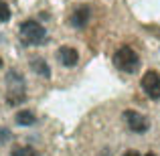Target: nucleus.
<instances>
[{"instance_id":"1","label":"nucleus","mask_w":160,"mask_h":156,"mask_svg":"<svg viewBox=\"0 0 160 156\" xmlns=\"http://www.w3.org/2000/svg\"><path fill=\"white\" fill-rule=\"evenodd\" d=\"M113 63L120 71H126V73H136L140 69V57L134 51L132 47H120L113 55Z\"/></svg>"},{"instance_id":"2","label":"nucleus","mask_w":160,"mask_h":156,"mask_svg":"<svg viewBox=\"0 0 160 156\" xmlns=\"http://www.w3.org/2000/svg\"><path fill=\"white\" fill-rule=\"evenodd\" d=\"M20 39L24 41L27 45H43L47 41V31L41 23L37 20H24L18 28Z\"/></svg>"},{"instance_id":"3","label":"nucleus","mask_w":160,"mask_h":156,"mask_svg":"<svg viewBox=\"0 0 160 156\" xmlns=\"http://www.w3.org/2000/svg\"><path fill=\"white\" fill-rule=\"evenodd\" d=\"M6 83H8V89H6L8 103L10 105L22 103L24 102V77L20 73H16V71H8Z\"/></svg>"},{"instance_id":"4","label":"nucleus","mask_w":160,"mask_h":156,"mask_svg":"<svg viewBox=\"0 0 160 156\" xmlns=\"http://www.w3.org/2000/svg\"><path fill=\"white\" fill-rule=\"evenodd\" d=\"M124 120H126V124H128V128L132 130V132H136V134H144V132H148V128H150L148 118L142 116V113L136 112V109H126Z\"/></svg>"},{"instance_id":"5","label":"nucleus","mask_w":160,"mask_h":156,"mask_svg":"<svg viewBox=\"0 0 160 156\" xmlns=\"http://www.w3.org/2000/svg\"><path fill=\"white\" fill-rule=\"evenodd\" d=\"M140 85L150 99H154V102L160 99V73H156V71H146Z\"/></svg>"},{"instance_id":"6","label":"nucleus","mask_w":160,"mask_h":156,"mask_svg":"<svg viewBox=\"0 0 160 156\" xmlns=\"http://www.w3.org/2000/svg\"><path fill=\"white\" fill-rule=\"evenodd\" d=\"M59 61L65 67H75L79 63V53L73 47H61L59 49Z\"/></svg>"},{"instance_id":"7","label":"nucleus","mask_w":160,"mask_h":156,"mask_svg":"<svg viewBox=\"0 0 160 156\" xmlns=\"http://www.w3.org/2000/svg\"><path fill=\"white\" fill-rule=\"evenodd\" d=\"M89 18H91L89 6H79L77 10L71 14V24H73L75 28H83L87 23H89Z\"/></svg>"},{"instance_id":"8","label":"nucleus","mask_w":160,"mask_h":156,"mask_svg":"<svg viewBox=\"0 0 160 156\" xmlns=\"http://www.w3.org/2000/svg\"><path fill=\"white\" fill-rule=\"evenodd\" d=\"M31 67L35 73H39L41 77H51V69H49L47 61H45L43 57H32L31 59Z\"/></svg>"},{"instance_id":"9","label":"nucleus","mask_w":160,"mask_h":156,"mask_svg":"<svg viewBox=\"0 0 160 156\" xmlns=\"http://www.w3.org/2000/svg\"><path fill=\"white\" fill-rule=\"evenodd\" d=\"M35 122H37L35 113L28 112V109H22V112L16 113V124H18V126H32Z\"/></svg>"},{"instance_id":"10","label":"nucleus","mask_w":160,"mask_h":156,"mask_svg":"<svg viewBox=\"0 0 160 156\" xmlns=\"http://www.w3.org/2000/svg\"><path fill=\"white\" fill-rule=\"evenodd\" d=\"M12 156H39V154H37V150L31 148V146H16V148L12 150Z\"/></svg>"},{"instance_id":"11","label":"nucleus","mask_w":160,"mask_h":156,"mask_svg":"<svg viewBox=\"0 0 160 156\" xmlns=\"http://www.w3.org/2000/svg\"><path fill=\"white\" fill-rule=\"evenodd\" d=\"M8 18H10V8H8V4L4 0H0V20L6 23Z\"/></svg>"},{"instance_id":"12","label":"nucleus","mask_w":160,"mask_h":156,"mask_svg":"<svg viewBox=\"0 0 160 156\" xmlns=\"http://www.w3.org/2000/svg\"><path fill=\"white\" fill-rule=\"evenodd\" d=\"M8 138H10V132L6 128H0V142H6Z\"/></svg>"},{"instance_id":"13","label":"nucleus","mask_w":160,"mask_h":156,"mask_svg":"<svg viewBox=\"0 0 160 156\" xmlns=\"http://www.w3.org/2000/svg\"><path fill=\"white\" fill-rule=\"evenodd\" d=\"M146 156H154V154H152V152H148V154H146Z\"/></svg>"},{"instance_id":"14","label":"nucleus","mask_w":160,"mask_h":156,"mask_svg":"<svg viewBox=\"0 0 160 156\" xmlns=\"http://www.w3.org/2000/svg\"><path fill=\"white\" fill-rule=\"evenodd\" d=\"M0 69H2V59H0Z\"/></svg>"},{"instance_id":"15","label":"nucleus","mask_w":160,"mask_h":156,"mask_svg":"<svg viewBox=\"0 0 160 156\" xmlns=\"http://www.w3.org/2000/svg\"><path fill=\"white\" fill-rule=\"evenodd\" d=\"M128 156H138V154H128Z\"/></svg>"}]
</instances>
